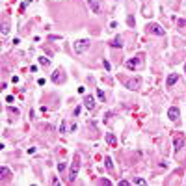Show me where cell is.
<instances>
[{
  "mask_svg": "<svg viewBox=\"0 0 186 186\" xmlns=\"http://www.w3.org/2000/svg\"><path fill=\"white\" fill-rule=\"evenodd\" d=\"M89 47H91V41H89V39H78V41H74V45H73L74 54H84Z\"/></svg>",
  "mask_w": 186,
  "mask_h": 186,
  "instance_id": "obj_1",
  "label": "cell"
},
{
  "mask_svg": "<svg viewBox=\"0 0 186 186\" xmlns=\"http://www.w3.org/2000/svg\"><path fill=\"white\" fill-rule=\"evenodd\" d=\"M78 168H80V157L77 154L74 157V162L71 166V173H69V182H73L74 179H77V175H78Z\"/></svg>",
  "mask_w": 186,
  "mask_h": 186,
  "instance_id": "obj_2",
  "label": "cell"
},
{
  "mask_svg": "<svg viewBox=\"0 0 186 186\" xmlns=\"http://www.w3.org/2000/svg\"><path fill=\"white\" fill-rule=\"evenodd\" d=\"M125 65H127V69H130V71H132V69H140V67L143 65V56L140 54L138 58H134V60H128V62L125 63Z\"/></svg>",
  "mask_w": 186,
  "mask_h": 186,
  "instance_id": "obj_3",
  "label": "cell"
},
{
  "mask_svg": "<svg viewBox=\"0 0 186 186\" xmlns=\"http://www.w3.org/2000/svg\"><path fill=\"white\" fill-rule=\"evenodd\" d=\"M147 32L149 34H154V36H164V28L160 26V24H157V22H149L147 24Z\"/></svg>",
  "mask_w": 186,
  "mask_h": 186,
  "instance_id": "obj_4",
  "label": "cell"
},
{
  "mask_svg": "<svg viewBox=\"0 0 186 186\" xmlns=\"http://www.w3.org/2000/svg\"><path fill=\"white\" fill-rule=\"evenodd\" d=\"M179 115H180V112H179V108H177V106H171V108L168 110V117L171 119V121H177Z\"/></svg>",
  "mask_w": 186,
  "mask_h": 186,
  "instance_id": "obj_5",
  "label": "cell"
},
{
  "mask_svg": "<svg viewBox=\"0 0 186 186\" xmlns=\"http://www.w3.org/2000/svg\"><path fill=\"white\" fill-rule=\"evenodd\" d=\"M110 47H114V48H117V47H119V48H121V47H123V37H121V36L114 37L112 41H110Z\"/></svg>",
  "mask_w": 186,
  "mask_h": 186,
  "instance_id": "obj_6",
  "label": "cell"
},
{
  "mask_svg": "<svg viewBox=\"0 0 186 186\" xmlns=\"http://www.w3.org/2000/svg\"><path fill=\"white\" fill-rule=\"evenodd\" d=\"M88 6L91 8V11H93V13H100V6H99L97 0H88Z\"/></svg>",
  "mask_w": 186,
  "mask_h": 186,
  "instance_id": "obj_7",
  "label": "cell"
},
{
  "mask_svg": "<svg viewBox=\"0 0 186 186\" xmlns=\"http://www.w3.org/2000/svg\"><path fill=\"white\" fill-rule=\"evenodd\" d=\"M84 106H86L88 110H93V108H95V100H93L91 95H88V97L84 99Z\"/></svg>",
  "mask_w": 186,
  "mask_h": 186,
  "instance_id": "obj_8",
  "label": "cell"
},
{
  "mask_svg": "<svg viewBox=\"0 0 186 186\" xmlns=\"http://www.w3.org/2000/svg\"><path fill=\"white\" fill-rule=\"evenodd\" d=\"M177 80H179V74H177V73H173V74H169V77H168V82H166V86H168V88H171V86H173V84H175V82H177Z\"/></svg>",
  "mask_w": 186,
  "mask_h": 186,
  "instance_id": "obj_9",
  "label": "cell"
},
{
  "mask_svg": "<svg viewBox=\"0 0 186 186\" xmlns=\"http://www.w3.org/2000/svg\"><path fill=\"white\" fill-rule=\"evenodd\" d=\"M125 84H127V88H128V89H138V86H140V80H138V78H136V80H127Z\"/></svg>",
  "mask_w": 186,
  "mask_h": 186,
  "instance_id": "obj_10",
  "label": "cell"
},
{
  "mask_svg": "<svg viewBox=\"0 0 186 186\" xmlns=\"http://www.w3.org/2000/svg\"><path fill=\"white\" fill-rule=\"evenodd\" d=\"M182 145H184V138L182 136H175V149H182Z\"/></svg>",
  "mask_w": 186,
  "mask_h": 186,
  "instance_id": "obj_11",
  "label": "cell"
},
{
  "mask_svg": "<svg viewBox=\"0 0 186 186\" xmlns=\"http://www.w3.org/2000/svg\"><path fill=\"white\" fill-rule=\"evenodd\" d=\"M52 82H56V84L58 82H63V74L60 73V71H56V73L52 74Z\"/></svg>",
  "mask_w": 186,
  "mask_h": 186,
  "instance_id": "obj_12",
  "label": "cell"
},
{
  "mask_svg": "<svg viewBox=\"0 0 186 186\" xmlns=\"http://www.w3.org/2000/svg\"><path fill=\"white\" fill-rule=\"evenodd\" d=\"M104 164H106V169H108V171H112V169H114V164H112V158H110V157H106Z\"/></svg>",
  "mask_w": 186,
  "mask_h": 186,
  "instance_id": "obj_13",
  "label": "cell"
},
{
  "mask_svg": "<svg viewBox=\"0 0 186 186\" xmlns=\"http://www.w3.org/2000/svg\"><path fill=\"white\" fill-rule=\"evenodd\" d=\"M106 142L110 145H115V136H114V134H106Z\"/></svg>",
  "mask_w": 186,
  "mask_h": 186,
  "instance_id": "obj_14",
  "label": "cell"
},
{
  "mask_svg": "<svg viewBox=\"0 0 186 186\" xmlns=\"http://www.w3.org/2000/svg\"><path fill=\"white\" fill-rule=\"evenodd\" d=\"M0 175H2L4 179H8L9 177V169L8 168H0Z\"/></svg>",
  "mask_w": 186,
  "mask_h": 186,
  "instance_id": "obj_15",
  "label": "cell"
},
{
  "mask_svg": "<svg viewBox=\"0 0 186 186\" xmlns=\"http://www.w3.org/2000/svg\"><path fill=\"white\" fill-rule=\"evenodd\" d=\"M8 32H9V24H8V21H6V22L2 24V34H4V36H6Z\"/></svg>",
  "mask_w": 186,
  "mask_h": 186,
  "instance_id": "obj_16",
  "label": "cell"
},
{
  "mask_svg": "<svg viewBox=\"0 0 186 186\" xmlns=\"http://www.w3.org/2000/svg\"><path fill=\"white\" fill-rule=\"evenodd\" d=\"M39 63L47 67V65H50V60H48V58H39Z\"/></svg>",
  "mask_w": 186,
  "mask_h": 186,
  "instance_id": "obj_17",
  "label": "cell"
},
{
  "mask_svg": "<svg viewBox=\"0 0 186 186\" xmlns=\"http://www.w3.org/2000/svg\"><path fill=\"white\" fill-rule=\"evenodd\" d=\"M8 112L11 114V115H19V110H17V108H11V106H9V108H8Z\"/></svg>",
  "mask_w": 186,
  "mask_h": 186,
  "instance_id": "obj_18",
  "label": "cell"
},
{
  "mask_svg": "<svg viewBox=\"0 0 186 186\" xmlns=\"http://www.w3.org/2000/svg\"><path fill=\"white\" fill-rule=\"evenodd\" d=\"M65 130H67V123L62 121V125H60V132H65Z\"/></svg>",
  "mask_w": 186,
  "mask_h": 186,
  "instance_id": "obj_19",
  "label": "cell"
},
{
  "mask_svg": "<svg viewBox=\"0 0 186 186\" xmlns=\"http://www.w3.org/2000/svg\"><path fill=\"white\" fill-rule=\"evenodd\" d=\"M97 97L100 100H104V91H102V89H97Z\"/></svg>",
  "mask_w": 186,
  "mask_h": 186,
  "instance_id": "obj_20",
  "label": "cell"
},
{
  "mask_svg": "<svg viewBox=\"0 0 186 186\" xmlns=\"http://www.w3.org/2000/svg\"><path fill=\"white\" fill-rule=\"evenodd\" d=\"M127 22L130 24V26H134V22H136V21H134V17H132V15H128V19H127Z\"/></svg>",
  "mask_w": 186,
  "mask_h": 186,
  "instance_id": "obj_21",
  "label": "cell"
},
{
  "mask_svg": "<svg viewBox=\"0 0 186 186\" xmlns=\"http://www.w3.org/2000/svg\"><path fill=\"white\" fill-rule=\"evenodd\" d=\"M63 169H65V164L60 162V164H58V171H63Z\"/></svg>",
  "mask_w": 186,
  "mask_h": 186,
  "instance_id": "obj_22",
  "label": "cell"
},
{
  "mask_svg": "<svg viewBox=\"0 0 186 186\" xmlns=\"http://www.w3.org/2000/svg\"><path fill=\"white\" fill-rule=\"evenodd\" d=\"M134 184H145L143 179H134Z\"/></svg>",
  "mask_w": 186,
  "mask_h": 186,
  "instance_id": "obj_23",
  "label": "cell"
},
{
  "mask_svg": "<svg viewBox=\"0 0 186 186\" xmlns=\"http://www.w3.org/2000/svg\"><path fill=\"white\" fill-rule=\"evenodd\" d=\"M74 130H77V123H73L71 127H69V132H74Z\"/></svg>",
  "mask_w": 186,
  "mask_h": 186,
  "instance_id": "obj_24",
  "label": "cell"
},
{
  "mask_svg": "<svg viewBox=\"0 0 186 186\" xmlns=\"http://www.w3.org/2000/svg\"><path fill=\"white\" fill-rule=\"evenodd\" d=\"M102 63H104V69H106V71H110V63L106 62V60H104V62H102Z\"/></svg>",
  "mask_w": 186,
  "mask_h": 186,
  "instance_id": "obj_25",
  "label": "cell"
},
{
  "mask_svg": "<svg viewBox=\"0 0 186 186\" xmlns=\"http://www.w3.org/2000/svg\"><path fill=\"white\" fill-rule=\"evenodd\" d=\"M34 151H36V147H28V149H26V153H28V154H32Z\"/></svg>",
  "mask_w": 186,
  "mask_h": 186,
  "instance_id": "obj_26",
  "label": "cell"
}]
</instances>
